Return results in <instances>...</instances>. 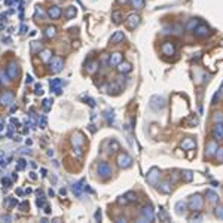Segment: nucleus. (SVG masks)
I'll return each mask as SVG.
<instances>
[{"label": "nucleus", "mask_w": 223, "mask_h": 223, "mask_svg": "<svg viewBox=\"0 0 223 223\" xmlns=\"http://www.w3.org/2000/svg\"><path fill=\"white\" fill-rule=\"evenodd\" d=\"M131 164H133V158H131L130 155L120 153L119 156H118V165H119V167L128 168V167H131Z\"/></svg>", "instance_id": "obj_1"}, {"label": "nucleus", "mask_w": 223, "mask_h": 223, "mask_svg": "<svg viewBox=\"0 0 223 223\" xmlns=\"http://www.w3.org/2000/svg\"><path fill=\"white\" fill-rule=\"evenodd\" d=\"M150 109H153V110H161L164 106H165V101H164V98L162 97H158V95H155L150 98Z\"/></svg>", "instance_id": "obj_2"}, {"label": "nucleus", "mask_w": 223, "mask_h": 223, "mask_svg": "<svg viewBox=\"0 0 223 223\" xmlns=\"http://www.w3.org/2000/svg\"><path fill=\"white\" fill-rule=\"evenodd\" d=\"M189 207H190V210H193V211H198V210L202 207V198H201L199 195H195V196H192V198H190V201H189Z\"/></svg>", "instance_id": "obj_3"}, {"label": "nucleus", "mask_w": 223, "mask_h": 223, "mask_svg": "<svg viewBox=\"0 0 223 223\" xmlns=\"http://www.w3.org/2000/svg\"><path fill=\"white\" fill-rule=\"evenodd\" d=\"M213 137L214 140H222L223 138V123H216L214 130H213Z\"/></svg>", "instance_id": "obj_4"}, {"label": "nucleus", "mask_w": 223, "mask_h": 223, "mask_svg": "<svg viewBox=\"0 0 223 223\" xmlns=\"http://www.w3.org/2000/svg\"><path fill=\"white\" fill-rule=\"evenodd\" d=\"M138 24H140V17H138V15H130V17H128L126 25H128L130 28H136Z\"/></svg>", "instance_id": "obj_5"}, {"label": "nucleus", "mask_w": 223, "mask_h": 223, "mask_svg": "<svg viewBox=\"0 0 223 223\" xmlns=\"http://www.w3.org/2000/svg\"><path fill=\"white\" fill-rule=\"evenodd\" d=\"M161 49H162V54H164V55H172L174 51H175L174 46H172V43H170V42H165V43L162 45Z\"/></svg>", "instance_id": "obj_6"}, {"label": "nucleus", "mask_w": 223, "mask_h": 223, "mask_svg": "<svg viewBox=\"0 0 223 223\" xmlns=\"http://www.w3.org/2000/svg\"><path fill=\"white\" fill-rule=\"evenodd\" d=\"M158 177H159V171H158V168H152L150 172L147 174V180H149V183H152V185L156 183Z\"/></svg>", "instance_id": "obj_7"}, {"label": "nucleus", "mask_w": 223, "mask_h": 223, "mask_svg": "<svg viewBox=\"0 0 223 223\" xmlns=\"http://www.w3.org/2000/svg\"><path fill=\"white\" fill-rule=\"evenodd\" d=\"M141 214H143V217L146 220H153V210H152V207H144L141 210Z\"/></svg>", "instance_id": "obj_8"}, {"label": "nucleus", "mask_w": 223, "mask_h": 223, "mask_svg": "<svg viewBox=\"0 0 223 223\" xmlns=\"http://www.w3.org/2000/svg\"><path fill=\"white\" fill-rule=\"evenodd\" d=\"M182 147H183L185 150H190V149H195V147H196V143H195L192 138H186V140H183Z\"/></svg>", "instance_id": "obj_9"}, {"label": "nucleus", "mask_w": 223, "mask_h": 223, "mask_svg": "<svg viewBox=\"0 0 223 223\" xmlns=\"http://www.w3.org/2000/svg\"><path fill=\"white\" fill-rule=\"evenodd\" d=\"M219 147H217V144H216V141H210L208 144H207V150H205V153L210 156V155H213L216 150H217Z\"/></svg>", "instance_id": "obj_10"}, {"label": "nucleus", "mask_w": 223, "mask_h": 223, "mask_svg": "<svg viewBox=\"0 0 223 223\" xmlns=\"http://www.w3.org/2000/svg\"><path fill=\"white\" fill-rule=\"evenodd\" d=\"M195 34L199 36V37H205V36L208 34V27H205V25H199V27L196 28Z\"/></svg>", "instance_id": "obj_11"}, {"label": "nucleus", "mask_w": 223, "mask_h": 223, "mask_svg": "<svg viewBox=\"0 0 223 223\" xmlns=\"http://www.w3.org/2000/svg\"><path fill=\"white\" fill-rule=\"evenodd\" d=\"M131 64H128V63H119V67H118V70H119L120 73H130L131 71Z\"/></svg>", "instance_id": "obj_12"}, {"label": "nucleus", "mask_w": 223, "mask_h": 223, "mask_svg": "<svg viewBox=\"0 0 223 223\" xmlns=\"http://www.w3.org/2000/svg\"><path fill=\"white\" fill-rule=\"evenodd\" d=\"M98 172L104 175V177H107L109 174H110V168L106 165V164H101V165H98Z\"/></svg>", "instance_id": "obj_13"}, {"label": "nucleus", "mask_w": 223, "mask_h": 223, "mask_svg": "<svg viewBox=\"0 0 223 223\" xmlns=\"http://www.w3.org/2000/svg\"><path fill=\"white\" fill-rule=\"evenodd\" d=\"M122 61V55L120 54H113V57L110 58V66H116Z\"/></svg>", "instance_id": "obj_14"}, {"label": "nucleus", "mask_w": 223, "mask_h": 223, "mask_svg": "<svg viewBox=\"0 0 223 223\" xmlns=\"http://www.w3.org/2000/svg\"><path fill=\"white\" fill-rule=\"evenodd\" d=\"M12 100H14V95H12V92H6V94L2 97V101H3V104L12 103Z\"/></svg>", "instance_id": "obj_15"}, {"label": "nucleus", "mask_w": 223, "mask_h": 223, "mask_svg": "<svg viewBox=\"0 0 223 223\" xmlns=\"http://www.w3.org/2000/svg\"><path fill=\"white\" fill-rule=\"evenodd\" d=\"M120 40H123V33H122V31H116L115 36L112 37V43H118Z\"/></svg>", "instance_id": "obj_16"}, {"label": "nucleus", "mask_w": 223, "mask_h": 223, "mask_svg": "<svg viewBox=\"0 0 223 223\" xmlns=\"http://www.w3.org/2000/svg\"><path fill=\"white\" fill-rule=\"evenodd\" d=\"M207 196H208V199H210L211 202H216V201H217V195H216L213 190H207Z\"/></svg>", "instance_id": "obj_17"}, {"label": "nucleus", "mask_w": 223, "mask_h": 223, "mask_svg": "<svg viewBox=\"0 0 223 223\" xmlns=\"http://www.w3.org/2000/svg\"><path fill=\"white\" fill-rule=\"evenodd\" d=\"M131 3H133V6H134V8H137V9H141V8H143V5H144V2H143V0H131Z\"/></svg>", "instance_id": "obj_18"}, {"label": "nucleus", "mask_w": 223, "mask_h": 223, "mask_svg": "<svg viewBox=\"0 0 223 223\" xmlns=\"http://www.w3.org/2000/svg\"><path fill=\"white\" fill-rule=\"evenodd\" d=\"M125 196H126V199H128V201H136V199H137V196H136V193H134V192H128Z\"/></svg>", "instance_id": "obj_19"}, {"label": "nucleus", "mask_w": 223, "mask_h": 223, "mask_svg": "<svg viewBox=\"0 0 223 223\" xmlns=\"http://www.w3.org/2000/svg\"><path fill=\"white\" fill-rule=\"evenodd\" d=\"M216 216H217L219 219H223V205L216 208Z\"/></svg>", "instance_id": "obj_20"}, {"label": "nucleus", "mask_w": 223, "mask_h": 223, "mask_svg": "<svg viewBox=\"0 0 223 223\" xmlns=\"http://www.w3.org/2000/svg\"><path fill=\"white\" fill-rule=\"evenodd\" d=\"M9 73H11V77H15V76H17V69H15L14 64L9 66Z\"/></svg>", "instance_id": "obj_21"}, {"label": "nucleus", "mask_w": 223, "mask_h": 223, "mask_svg": "<svg viewBox=\"0 0 223 223\" xmlns=\"http://www.w3.org/2000/svg\"><path fill=\"white\" fill-rule=\"evenodd\" d=\"M168 186H170L168 183H162V185H161V190H162L164 193H168V192H170V188H168Z\"/></svg>", "instance_id": "obj_22"}, {"label": "nucleus", "mask_w": 223, "mask_h": 223, "mask_svg": "<svg viewBox=\"0 0 223 223\" xmlns=\"http://www.w3.org/2000/svg\"><path fill=\"white\" fill-rule=\"evenodd\" d=\"M183 177H185V180H186V182H190V180H192V172H189V171L183 172Z\"/></svg>", "instance_id": "obj_23"}, {"label": "nucleus", "mask_w": 223, "mask_h": 223, "mask_svg": "<svg viewBox=\"0 0 223 223\" xmlns=\"http://www.w3.org/2000/svg\"><path fill=\"white\" fill-rule=\"evenodd\" d=\"M113 19H115V22H116V24H119V22H120V14H119V12H115V14H113Z\"/></svg>", "instance_id": "obj_24"}, {"label": "nucleus", "mask_w": 223, "mask_h": 223, "mask_svg": "<svg viewBox=\"0 0 223 223\" xmlns=\"http://www.w3.org/2000/svg\"><path fill=\"white\" fill-rule=\"evenodd\" d=\"M49 14H51V17H58V15H60V11H58V9H51Z\"/></svg>", "instance_id": "obj_25"}, {"label": "nucleus", "mask_w": 223, "mask_h": 223, "mask_svg": "<svg viewBox=\"0 0 223 223\" xmlns=\"http://www.w3.org/2000/svg\"><path fill=\"white\" fill-rule=\"evenodd\" d=\"M175 208H177V211L180 213V211H182V208H185V204H183V202H179V204L175 205Z\"/></svg>", "instance_id": "obj_26"}, {"label": "nucleus", "mask_w": 223, "mask_h": 223, "mask_svg": "<svg viewBox=\"0 0 223 223\" xmlns=\"http://www.w3.org/2000/svg\"><path fill=\"white\" fill-rule=\"evenodd\" d=\"M195 219H196V220H199V219H201V214H198V213H196V214H193V216L190 217V220H195Z\"/></svg>", "instance_id": "obj_27"}, {"label": "nucleus", "mask_w": 223, "mask_h": 223, "mask_svg": "<svg viewBox=\"0 0 223 223\" xmlns=\"http://www.w3.org/2000/svg\"><path fill=\"white\" fill-rule=\"evenodd\" d=\"M119 2H123V3H125V2H126V0H119Z\"/></svg>", "instance_id": "obj_28"}, {"label": "nucleus", "mask_w": 223, "mask_h": 223, "mask_svg": "<svg viewBox=\"0 0 223 223\" xmlns=\"http://www.w3.org/2000/svg\"><path fill=\"white\" fill-rule=\"evenodd\" d=\"M222 92H223V86H222Z\"/></svg>", "instance_id": "obj_29"}]
</instances>
